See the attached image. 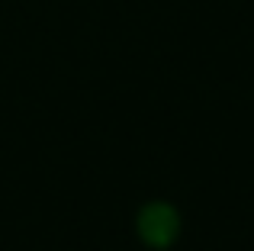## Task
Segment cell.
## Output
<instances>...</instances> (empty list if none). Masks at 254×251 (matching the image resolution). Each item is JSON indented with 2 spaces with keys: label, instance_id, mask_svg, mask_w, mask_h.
<instances>
[{
  "label": "cell",
  "instance_id": "1",
  "mask_svg": "<svg viewBox=\"0 0 254 251\" xmlns=\"http://www.w3.org/2000/svg\"><path fill=\"white\" fill-rule=\"evenodd\" d=\"M135 229H138V239L145 242L148 248H171L174 239L180 235V213L171 206V203H145L138 209V219H135Z\"/></svg>",
  "mask_w": 254,
  "mask_h": 251
}]
</instances>
